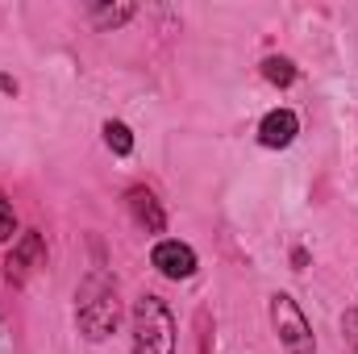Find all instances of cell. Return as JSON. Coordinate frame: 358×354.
Wrapping results in <instances>:
<instances>
[{"instance_id":"obj_1","label":"cell","mask_w":358,"mask_h":354,"mask_svg":"<svg viewBox=\"0 0 358 354\" xmlns=\"http://www.w3.org/2000/svg\"><path fill=\"white\" fill-rule=\"evenodd\" d=\"M76 325L88 342H104L121 325V292L108 271H88L76 292Z\"/></svg>"},{"instance_id":"obj_2","label":"cell","mask_w":358,"mask_h":354,"mask_svg":"<svg viewBox=\"0 0 358 354\" xmlns=\"http://www.w3.org/2000/svg\"><path fill=\"white\" fill-rule=\"evenodd\" d=\"M129 330H134V354H176V317L163 296L155 292L138 296Z\"/></svg>"},{"instance_id":"obj_3","label":"cell","mask_w":358,"mask_h":354,"mask_svg":"<svg viewBox=\"0 0 358 354\" xmlns=\"http://www.w3.org/2000/svg\"><path fill=\"white\" fill-rule=\"evenodd\" d=\"M271 325L283 342L287 354H317V338H313V321L304 317V309L287 296V292H275L271 296Z\"/></svg>"},{"instance_id":"obj_4","label":"cell","mask_w":358,"mask_h":354,"mask_svg":"<svg viewBox=\"0 0 358 354\" xmlns=\"http://www.w3.org/2000/svg\"><path fill=\"white\" fill-rule=\"evenodd\" d=\"M42 267H46V238H42L38 229H29V234H21V238L13 242L8 263H4V275H8V283H29V275L42 271Z\"/></svg>"},{"instance_id":"obj_5","label":"cell","mask_w":358,"mask_h":354,"mask_svg":"<svg viewBox=\"0 0 358 354\" xmlns=\"http://www.w3.org/2000/svg\"><path fill=\"white\" fill-rule=\"evenodd\" d=\"M150 267L163 275V279H192L196 275V250L187 246V242H179V238H163V242H155V250H150Z\"/></svg>"},{"instance_id":"obj_6","label":"cell","mask_w":358,"mask_h":354,"mask_svg":"<svg viewBox=\"0 0 358 354\" xmlns=\"http://www.w3.org/2000/svg\"><path fill=\"white\" fill-rule=\"evenodd\" d=\"M125 204H129V217H134L146 234H163V229H167V213H163L159 196H155L146 183H134V187L125 192Z\"/></svg>"},{"instance_id":"obj_7","label":"cell","mask_w":358,"mask_h":354,"mask_svg":"<svg viewBox=\"0 0 358 354\" xmlns=\"http://www.w3.org/2000/svg\"><path fill=\"white\" fill-rule=\"evenodd\" d=\"M296 134H300V117L292 108H271L267 117L259 121V142L267 150H287L296 142Z\"/></svg>"},{"instance_id":"obj_8","label":"cell","mask_w":358,"mask_h":354,"mask_svg":"<svg viewBox=\"0 0 358 354\" xmlns=\"http://www.w3.org/2000/svg\"><path fill=\"white\" fill-rule=\"evenodd\" d=\"M259 71H263V80L275 84V88H292V84H296V76H300V71H296V63H292L287 55H267V59L259 63Z\"/></svg>"},{"instance_id":"obj_9","label":"cell","mask_w":358,"mask_h":354,"mask_svg":"<svg viewBox=\"0 0 358 354\" xmlns=\"http://www.w3.org/2000/svg\"><path fill=\"white\" fill-rule=\"evenodd\" d=\"M88 17L96 29H117V25H125L134 17V4H92Z\"/></svg>"},{"instance_id":"obj_10","label":"cell","mask_w":358,"mask_h":354,"mask_svg":"<svg viewBox=\"0 0 358 354\" xmlns=\"http://www.w3.org/2000/svg\"><path fill=\"white\" fill-rule=\"evenodd\" d=\"M104 146H108L117 159L134 155V134H129V125H125V121H104Z\"/></svg>"},{"instance_id":"obj_11","label":"cell","mask_w":358,"mask_h":354,"mask_svg":"<svg viewBox=\"0 0 358 354\" xmlns=\"http://www.w3.org/2000/svg\"><path fill=\"white\" fill-rule=\"evenodd\" d=\"M17 213H13V200L0 192V242H17Z\"/></svg>"},{"instance_id":"obj_12","label":"cell","mask_w":358,"mask_h":354,"mask_svg":"<svg viewBox=\"0 0 358 354\" xmlns=\"http://www.w3.org/2000/svg\"><path fill=\"white\" fill-rule=\"evenodd\" d=\"M342 338H346L350 354H358V309H350V313L342 317Z\"/></svg>"}]
</instances>
